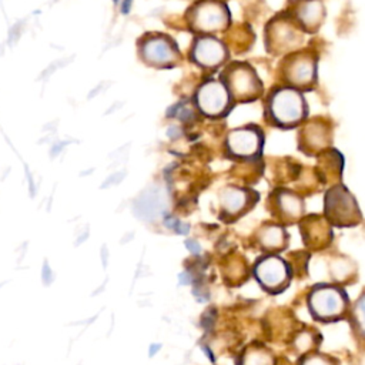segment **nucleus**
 I'll list each match as a JSON object with an SVG mask.
<instances>
[{"mask_svg": "<svg viewBox=\"0 0 365 365\" xmlns=\"http://www.w3.org/2000/svg\"><path fill=\"white\" fill-rule=\"evenodd\" d=\"M264 118L272 127L291 130L308 118V103L304 93L285 84H277L264 93Z\"/></svg>", "mask_w": 365, "mask_h": 365, "instance_id": "f257e3e1", "label": "nucleus"}, {"mask_svg": "<svg viewBox=\"0 0 365 365\" xmlns=\"http://www.w3.org/2000/svg\"><path fill=\"white\" fill-rule=\"evenodd\" d=\"M318 53L305 47L291 51L279 60V84L289 86L302 93L312 91L318 84Z\"/></svg>", "mask_w": 365, "mask_h": 365, "instance_id": "f03ea898", "label": "nucleus"}, {"mask_svg": "<svg viewBox=\"0 0 365 365\" xmlns=\"http://www.w3.org/2000/svg\"><path fill=\"white\" fill-rule=\"evenodd\" d=\"M218 80L225 86L235 106L257 101L265 93L257 70L247 61L230 60L220 70Z\"/></svg>", "mask_w": 365, "mask_h": 365, "instance_id": "7ed1b4c3", "label": "nucleus"}, {"mask_svg": "<svg viewBox=\"0 0 365 365\" xmlns=\"http://www.w3.org/2000/svg\"><path fill=\"white\" fill-rule=\"evenodd\" d=\"M192 36H218L231 27V11L222 0H195L184 16Z\"/></svg>", "mask_w": 365, "mask_h": 365, "instance_id": "20e7f679", "label": "nucleus"}, {"mask_svg": "<svg viewBox=\"0 0 365 365\" xmlns=\"http://www.w3.org/2000/svg\"><path fill=\"white\" fill-rule=\"evenodd\" d=\"M307 305L314 319L335 322L348 318L351 302L345 289L338 284H317L307 297Z\"/></svg>", "mask_w": 365, "mask_h": 365, "instance_id": "39448f33", "label": "nucleus"}, {"mask_svg": "<svg viewBox=\"0 0 365 365\" xmlns=\"http://www.w3.org/2000/svg\"><path fill=\"white\" fill-rule=\"evenodd\" d=\"M305 33L288 10L275 14L264 29L265 50L272 56H285L302 47Z\"/></svg>", "mask_w": 365, "mask_h": 365, "instance_id": "423d86ee", "label": "nucleus"}, {"mask_svg": "<svg viewBox=\"0 0 365 365\" xmlns=\"http://www.w3.org/2000/svg\"><path fill=\"white\" fill-rule=\"evenodd\" d=\"M192 101L195 110L211 120L227 117L235 107L225 86L214 77H207L197 86Z\"/></svg>", "mask_w": 365, "mask_h": 365, "instance_id": "0eeeda50", "label": "nucleus"}, {"mask_svg": "<svg viewBox=\"0 0 365 365\" xmlns=\"http://www.w3.org/2000/svg\"><path fill=\"white\" fill-rule=\"evenodd\" d=\"M230 56V47L218 36H194L187 51V58L208 74L220 71Z\"/></svg>", "mask_w": 365, "mask_h": 365, "instance_id": "6e6552de", "label": "nucleus"}, {"mask_svg": "<svg viewBox=\"0 0 365 365\" xmlns=\"http://www.w3.org/2000/svg\"><path fill=\"white\" fill-rule=\"evenodd\" d=\"M324 217L336 227H352L362 220L355 197L342 184H334L325 191Z\"/></svg>", "mask_w": 365, "mask_h": 365, "instance_id": "1a4fd4ad", "label": "nucleus"}, {"mask_svg": "<svg viewBox=\"0 0 365 365\" xmlns=\"http://www.w3.org/2000/svg\"><path fill=\"white\" fill-rule=\"evenodd\" d=\"M264 131L255 124H247L232 128L227 133L224 148L235 160H257L264 148Z\"/></svg>", "mask_w": 365, "mask_h": 365, "instance_id": "9d476101", "label": "nucleus"}, {"mask_svg": "<svg viewBox=\"0 0 365 365\" xmlns=\"http://www.w3.org/2000/svg\"><path fill=\"white\" fill-rule=\"evenodd\" d=\"M254 277L262 289L271 294L282 292L291 282V265L277 254L259 257L252 267Z\"/></svg>", "mask_w": 365, "mask_h": 365, "instance_id": "9b49d317", "label": "nucleus"}, {"mask_svg": "<svg viewBox=\"0 0 365 365\" xmlns=\"http://www.w3.org/2000/svg\"><path fill=\"white\" fill-rule=\"evenodd\" d=\"M143 60L157 68H174L182 60L177 41L163 33H154L147 36L141 43Z\"/></svg>", "mask_w": 365, "mask_h": 365, "instance_id": "f8f14e48", "label": "nucleus"}, {"mask_svg": "<svg viewBox=\"0 0 365 365\" xmlns=\"http://www.w3.org/2000/svg\"><path fill=\"white\" fill-rule=\"evenodd\" d=\"M267 208L281 225L299 222L305 214L304 198L288 188H275L267 198Z\"/></svg>", "mask_w": 365, "mask_h": 365, "instance_id": "ddd939ff", "label": "nucleus"}, {"mask_svg": "<svg viewBox=\"0 0 365 365\" xmlns=\"http://www.w3.org/2000/svg\"><path fill=\"white\" fill-rule=\"evenodd\" d=\"M332 143V125L324 117L305 120L298 131V148L307 155H318Z\"/></svg>", "mask_w": 365, "mask_h": 365, "instance_id": "4468645a", "label": "nucleus"}, {"mask_svg": "<svg viewBox=\"0 0 365 365\" xmlns=\"http://www.w3.org/2000/svg\"><path fill=\"white\" fill-rule=\"evenodd\" d=\"M258 201V192L251 188L228 185L220 192L221 218L231 222L247 214Z\"/></svg>", "mask_w": 365, "mask_h": 365, "instance_id": "2eb2a0df", "label": "nucleus"}, {"mask_svg": "<svg viewBox=\"0 0 365 365\" xmlns=\"http://www.w3.org/2000/svg\"><path fill=\"white\" fill-rule=\"evenodd\" d=\"M288 11L305 34L317 33L327 16L322 0H291Z\"/></svg>", "mask_w": 365, "mask_h": 365, "instance_id": "dca6fc26", "label": "nucleus"}, {"mask_svg": "<svg viewBox=\"0 0 365 365\" xmlns=\"http://www.w3.org/2000/svg\"><path fill=\"white\" fill-rule=\"evenodd\" d=\"M299 230L305 247L314 251L328 247L332 240L331 224L327 221L325 217L318 214L302 217L299 220Z\"/></svg>", "mask_w": 365, "mask_h": 365, "instance_id": "f3484780", "label": "nucleus"}, {"mask_svg": "<svg viewBox=\"0 0 365 365\" xmlns=\"http://www.w3.org/2000/svg\"><path fill=\"white\" fill-rule=\"evenodd\" d=\"M255 240L261 251L267 254H277L287 248L289 235L284 225L278 222H264L255 231Z\"/></svg>", "mask_w": 365, "mask_h": 365, "instance_id": "a211bd4d", "label": "nucleus"}, {"mask_svg": "<svg viewBox=\"0 0 365 365\" xmlns=\"http://www.w3.org/2000/svg\"><path fill=\"white\" fill-rule=\"evenodd\" d=\"M317 157H318V163L327 165L324 168L317 167V168H322V171L319 173L321 175L319 178H322L325 184H338V180L342 171V164H344L341 154L334 148H327Z\"/></svg>", "mask_w": 365, "mask_h": 365, "instance_id": "6ab92c4d", "label": "nucleus"}, {"mask_svg": "<svg viewBox=\"0 0 365 365\" xmlns=\"http://www.w3.org/2000/svg\"><path fill=\"white\" fill-rule=\"evenodd\" d=\"M237 365H275V356L267 346L255 342L244 348Z\"/></svg>", "mask_w": 365, "mask_h": 365, "instance_id": "aec40b11", "label": "nucleus"}, {"mask_svg": "<svg viewBox=\"0 0 365 365\" xmlns=\"http://www.w3.org/2000/svg\"><path fill=\"white\" fill-rule=\"evenodd\" d=\"M321 342V335L312 328H302L297 332L291 341V348L297 355H307L317 351V346Z\"/></svg>", "mask_w": 365, "mask_h": 365, "instance_id": "412c9836", "label": "nucleus"}, {"mask_svg": "<svg viewBox=\"0 0 365 365\" xmlns=\"http://www.w3.org/2000/svg\"><path fill=\"white\" fill-rule=\"evenodd\" d=\"M348 318L351 321V327L356 338L365 342V289L361 292L356 301L351 305Z\"/></svg>", "mask_w": 365, "mask_h": 365, "instance_id": "4be33fe9", "label": "nucleus"}, {"mask_svg": "<svg viewBox=\"0 0 365 365\" xmlns=\"http://www.w3.org/2000/svg\"><path fill=\"white\" fill-rule=\"evenodd\" d=\"M331 272L335 284L338 282V285L342 282H354V278L356 277L355 265H352V262L348 258L335 259L331 264Z\"/></svg>", "mask_w": 365, "mask_h": 365, "instance_id": "5701e85b", "label": "nucleus"}, {"mask_svg": "<svg viewBox=\"0 0 365 365\" xmlns=\"http://www.w3.org/2000/svg\"><path fill=\"white\" fill-rule=\"evenodd\" d=\"M298 365H339V364L334 356H331L328 354L314 351V352H309V354L304 355L299 359Z\"/></svg>", "mask_w": 365, "mask_h": 365, "instance_id": "b1692460", "label": "nucleus"}, {"mask_svg": "<svg viewBox=\"0 0 365 365\" xmlns=\"http://www.w3.org/2000/svg\"><path fill=\"white\" fill-rule=\"evenodd\" d=\"M51 281H53V274H51V269H50L48 264H47V262H44V265H43V282L48 285Z\"/></svg>", "mask_w": 365, "mask_h": 365, "instance_id": "393cba45", "label": "nucleus"}, {"mask_svg": "<svg viewBox=\"0 0 365 365\" xmlns=\"http://www.w3.org/2000/svg\"><path fill=\"white\" fill-rule=\"evenodd\" d=\"M130 4H131V0H124L123 1V13H128Z\"/></svg>", "mask_w": 365, "mask_h": 365, "instance_id": "a878e982", "label": "nucleus"}]
</instances>
